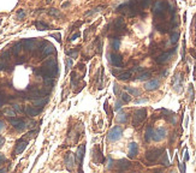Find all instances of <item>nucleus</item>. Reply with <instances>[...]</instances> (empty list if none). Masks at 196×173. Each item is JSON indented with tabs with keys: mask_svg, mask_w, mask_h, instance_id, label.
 Instances as JSON below:
<instances>
[{
	"mask_svg": "<svg viewBox=\"0 0 196 173\" xmlns=\"http://www.w3.org/2000/svg\"><path fill=\"white\" fill-rule=\"evenodd\" d=\"M167 10V3L163 1V0H156L153 6V13L156 19H164L165 13Z\"/></svg>",
	"mask_w": 196,
	"mask_h": 173,
	"instance_id": "1",
	"label": "nucleus"
},
{
	"mask_svg": "<svg viewBox=\"0 0 196 173\" xmlns=\"http://www.w3.org/2000/svg\"><path fill=\"white\" fill-rule=\"evenodd\" d=\"M122 135H123V129H122V126H113L112 129L108 131V135H107V138L110 142H115V141H118L120 140L122 137Z\"/></svg>",
	"mask_w": 196,
	"mask_h": 173,
	"instance_id": "2",
	"label": "nucleus"
},
{
	"mask_svg": "<svg viewBox=\"0 0 196 173\" xmlns=\"http://www.w3.org/2000/svg\"><path fill=\"white\" fill-rule=\"evenodd\" d=\"M147 118V111L146 108H140V110L135 111L133 113V120H132V125L133 126H138L142 122Z\"/></svg>",
	"mask_w": 196,
	"mask_h": 173,
	"instance_id": "3",
	"label": "nucleus"
},
{
	"mask_svg": "<svg viewBox=\"0 0 196 173\" xmlns=\"http://www.w3.org/2000/svg\"><path fill=\"white\" fill-rule=\"evenodd\" d=\"M39 49L41 51V56L43 58L44 57H48V56H51V54H53V53L56 52V48L53 47V44H51L48 42H42L40 44V48Z\"/></svg>",
	"mask_w": 196,
	"mask_h": 173,
	"instance_id": "4",
	"label": "nucleus"
},
{
	"mask_svg": "<svg viewBox=\"0 0 196 173\" xmlns=\"http://www.w3.org/2000/svg\"><path fill=\"white\" fill-rule=\"evenodd\" d=\"M163 153V149H152V150H148L146 153V159L149 161V162H155L160 155H161Z\"/></svg>",
	"mask_w": 196,
	"mask_h": 173,
	"instance_id": "5",
	"label": "nucleus"
},
{
	"mask_svg": "<svg viewBox=\"0 0 196 173\" xmlns=\"http://www.w3.org/2000/svg\"><path fill=\"white\" fill-rule=\"evenodd\" d=\"M10 123H11V125L15 127V129L18 130V131H23L25 127L28 126L23 119H17V118H15V117L10 118Z\"/></svg>",
	"mask_w": 196,
	"mask_h": 173,
	"instance_id": "6",
	"label": "nucleus"
},
{
	"mask_svg": "<svg viewBox=\"0 0 196 173\" xmlns=\"http://www.w3.org/2000/svg\"><path fill=\"white\" fill-rule=\"evenodd\" d=\"M108 60L112 65L117 66V67H120L123 66V57L120 54H117V53H113V54H108Z\"/></svg>",
	"mask_w": 196,
	"mask_h": 173,
	"instance_id": "7",
	"label": "nucleus"
},
{
	"mask_svg": "<svg viewBox=\"0 0 196 173\" xmlns=\"http://www.w3.org/2000/svg\"><path fill=\"white\" fill-rule=\"evenodd\" d=\"M173 53H174V49L171 51V52H165V53H163V54H160L159 57L155 58V63H156V64H165V63H167L168 60L171 59V57H172Z\"/></svg>",
	"mask_w": 196,
	"mask_h": 173,
	"instance_id": "8",
	"label": "nucleus"
},
{
	"mask_svg": "<svg viewBox=\"0 0 196 173\" xmlns=\"http://www.w3.org/2000/svg\"><path fill=\"white\" fill-rule=\"evenodd\" d=\"M165 137H166V130L164 127H159V129H156L153 132V141H155V142L163 141Z\"/></svg>",
	"mask_w": 196,
	"mask_h": 173,
	"instance_id": "9",
	"label": "nucleus"
},
{
	"mask_svg": "<svg viewBox=\"0 0 196 173\" xmlns=\"http://www.w3.org/2000/svg\"><path fill=\"white\" fill-rule=\"evenodd\" d=\"M159 87H160V81L156 79V78L148 81L147 83L145 84V89L148 90V92H153V90H156Z\"/></svg>",
	"mask_w": 196,
	"mask_h": 173,
	"instance_id": "10",
	"label": "nucleus"
},
{
	"mask_svg": "<svg viewBox=\"0 0 196 173\" xmlns=\"http://www.w3.org/2000/svg\"><path fill=\"white\" fill-rule=\"evenodd\" d=\"M26 145H28V142L24 141V140H19L18 142H17L16 148H15V154H16V155H19V154H22L25 150Z\"/></svg>",
	"mask_w": 196,
	"mask_h": 173,
	"instance_id": "11",
	"label": "nucleus"
},
{
	"mask_svg": "<svg viewBox=\"0 0 196 173\" xmlns=\"http://www.w3.org/2000/svg\"><path fill=\"white\" fill-rule=\"evenodd\" d=\"M137 153H138V145L136 142H131L129 144V153H128V155L130 159H135L136 155H137Z\"/></svg>",
	"mask_w": 196,
	"mask_h": 173,
	"instance_id": "12",
	"label": "nucleus"
},
{
	"mask_svg": "<svg viewBox=\"0 0 196 173\" xmlns=\"http://www.w3.org/2000/svg\"><path fill=\"white\" fill-rule=\"evenodd\" d=\"M84 149H85V145L82 144V145H79L78 149H77V153H76V160H77V163L79 166L82 165V162H83V158H84Z\"/></svg>",
	"mask_w": 196,
	"mask_h": 173,
	"instance_id": "13",
	"label": "nucleus"
},
{
	"mask_svg": "<svg viewBox=\"0 0 196 173\" xmlns=\"http://www.w3.org/2000/svg\"><path fill=\"white\" fill-rule=\"evenodd\" d=\"M41 112V108H35V107H31V106H26L24 108V113L28 115V117H35V115H38L40 114Z\"/></svg>",
	"mask_w": 196,
	"mask_h": 173,
	"instance_id": "14",
	"label": "nucleus"
},
{
	"mask_svg": "<svg viewBox=\"0 0 196 173\" xmlns=\"http://www.w3.org/2000/svg\"><path fill=\"white\" fill-rule=\"evenodd\" d=\"M22 44L26 51H33L35 48V40L34 39H25L22 41Z\"/></svg>",
	"mask_w": 196,
	"mask_h": 173,
	"instance_id": "15",
	"label": "nucleus"
},
{
	"mask_svg": "<svg viewBox=\"0 0 196 173\" xmlns=\"http://www.w3.org/2000/svg\"><path fill=\"white\" fill-rule=\"evenodd\" d=\"M173 88H174L176 92H181V90H182V77H181V75H178V74L174 77Z\"/></svg>",
	"mask_w": 196,
	"mask_h": 173,
	"instance_id": "16",
	"label": "nucleus"
},
{
	"mask_svg": "<svg viewBox=\"0 0 196 173\" xmlns=\"http://www.w3.org/2000/svg\"><path fill=\"white\" fill-rule=\"evenodd\" d=\"M74 162H75V158L71 155V153H67V154H66V156H65V163H66L67 170H72Z\"/></svg>",
	"mask_w": 196,
	"mask_h": 173,
	"instance_id": "17",
	"label": "nucleus"
},
{
	"mask_svg": "<svg viewBox=\"0 0 196 173\" xmlns=\"http://www.w3.org/2000/svg\"><path fill=\"white\" fill-rule=\"evenodd\" d=\"M114 28H115V30H117V31H119V30H122V29L125 28V23H124V19H123L122 17H119V18H117V19H115V22H114Z\"/></svg>",
	"mask_w": 196,
	"mask_h": 173,
	"instance_id": "18",
	"label": "nucleus"
},
{
	"mask_svg": "<svg viewBox=\"0 0 196 173\" xmlns=\"http://www.w3.org/2000/svg\"><path fill=\"white\" fill-rule=\"evenodd\" d=\"M155 29L159 33H161V34H166V33L170 31V25H167V24H156Z\"/></svg>",
	"mask_w": 196,
	"mask_h": 173,
	"instance_id": "19",
	"label": "nucleus"
},
{
	"mask_svg": "<svg viewBox=\"0 0 196 173\" xmlns=\"http://www.w3.org/2000/svg\"><path fill=\"white\" fill-rule=\"evenodd\" d=\"M117 166H118L119 170L124 171V170H128V168L130 167V162H129L128 160H125V159H123V160H119V161H118Z\"/></svg>",
	"mask_w": 196,
	"mask_h": 173,
	"instance_id": "20",
	"label": "nucleus"
},
{
	"mask_svg": "<svg viewBox=\"0 0 196 173\" xmlns=\"http://www.w3.org/2000/svg\"><path fill=\"white\" fill-rule=\"evenodd\" d=\"M47 102V99H42V97H38V99H34V106L38 107V108H42Z\"/></svg>",
	"mask_w": 196,
	"mask_h": 173,
	"instance_id": "21",
	"label": "nucleus"
},
{
	"mask_svg": "<svg viewBox=\"0 0 196 173\" xmlns=\"http://www.w3.org/2000/svg\"><path fill=\"white\" fill-rule=\"evenodd\" d=\"M153 132H154V130L152 129V126H148L147 130H146V133H145L146 142H150V141L153 140Z\"/></svg>",
	"mask_w": 196,
	"mask_h": 173,
	"instance_id": "22",
	"label": "nucleus"
},
{
	"mask_svg": "<svg viewBox=\"0 0 196 173\" xmlns=\"http://www.w3.org/2000/svg\"><path fill=\"white\" fill-rule=\"evenodd\" d=\"M131 76H132V72H131V71H125V72H122V74H119V75L117 76V78L120 79V81H126V79H129Z\"/></svg>",
	"mask_w": 196,
	"mask_h": 173,
	"instance_id": "23",
	"label": "nucleus"
},
{
	"mask_svg": "<svg viewBox=\"0 0 196 173\" xmlns=\"http://www.w3.org/2000/svg\"><path fill=\"white\" fill-rule=\"evenodd\" d=\"M22 47H23L22 42H17L15 46L12 47V53H13V56H18V54L21 53V51H22Z\"/></svg>",
	"mask_w": 196,
	"mask_h": 173,
	"instance_id": "24",
	"label": "nucleus"
},
{
	"mask_svg": "<svg viewBox=\"0 0 196 173\" xmlns=\"http://www.w3.org/2000/svg\"><path fill=\"white\" fill-rule=\"evenodd\" d=\"M125 90L129 93V94H131V95H133V96H140L141 95V90H138V89H135V88H131V87H125Z\"/></svg>",
	"mask_w": 196,
	"mask_h": 173,
	"instance_id": "25",
	"label": "nucleus"
},
{
	"mask_svg": "<svg viewBox=\"0 0 196 173\" xmlns=\"http://www.w3.org/2000/svg\"><path fill=\"white\" fill-rule=\"evenodd\" d=\"M35 26H36V29L38 30H47V29H49V26L46 24V23H43V22H35Z\"/></svg>",
	"mask_w": 196,
	"mask_h": 173,
	"instance_id": "26",
	"label": "nucleus"
},
{
	"mask_svg": "<svg viewBox=\"0 0 196 173\" xmlns=\"http://www.w3.org/2000/svg\"><path fill=\"white\" fill-rule=\"evenodd\" d=\"M150 3H152V0H137V4L140 6V8H147V7H149Z\"/></svg>",
	"mask_w": 196,
	"mask_h": 173,
	"instance_id": "27",
	"label": "nucleus"
},
{
	"mask_svg": "<svg viewBox=\"0 0 196 173\" xmlns=\"http://www.w3.org/2000/svg\"><path fill=\"white\" fill-rule=\"evenodd\" d=\"M111 46H112V48H113L114 51H118L119 47H120V40L117 39V38L112 39V41H111Z\"/></svg>",
	"mask_w": 196,
	"mask_h": 173,
	"instance_id": "28",
	"label": "nucleus"
},
{
	"mask_svg": "<svg viewBox=\"0 0 196 173\" xmlns=\"http://www.w3.org/2000/svg\"><path fill=\"white\" fill-rule=\"evenodd\" d=\"M126 120H128V114L126 113H119L117 115V122L118 123L124 124V123H126Z\"/></svg>",
	"mask_w": 196,
	"mask_h": 173,
	"instance_id": "29",
	"label": "nucleus"
},
{
	"mask_svg": "<svg viewBox=\"0 0 196 173\" xmlns=\"http://www.w3.org/2000/svg\"><path fill=\"white\" fill-rule=\"evenodd\" d=\"M150 76V72H148V71H145V72H142V74H140L138 76H137V79H140V81H145V79H148Z\"/></svg>",
	"mask_w": 196,
	"mask_h": 173,
	"instance_id": "30",
	"label": "nucleus"
},
{
	"mask_svg": "<svg viewBox=\"0 0 196 173\" xmlns=\"http://www.w3.org/2000/svg\"><path fill=\"white\" fill-rule=\"evenodd\" d=\"M77 84H78L77 76H76L75 72H71V85H72V87L75 88V87H77Z\"/></svg>",
	"mask_w": 196,
	"mask_h": 173,
	"instance_id": "31",
	"label": "nucleus"
},
{
	"mask_svg": "<svg viewBox=\"0 0 196 173\" xmlns=\"http://www.w3.org/2000/svg\"><path fill=\"white\" fill-rule=\"evenodd\" d=\"M178 39H179V33H177V31H174V33H172L171 34V43H177V41H178Z\"/></svg>",
	"mask_w": 196,
	"mask_h": 173,
	"instance_id": "32",
	"label": "nucleus"
},
{
	"mask_svg": "<svg viewBox=\"0 0 196 173\" xmlns=\"http://www.w3.org/2000/svg\"><path fill=\"white\" fill-rule=\"evenodd\" d=\"M43 79H44V85L48 87V88H52V85L54 84V79H53V78L47 77V78H43Z\"/></svg>",
	"mask_w": 196,
	"mask_h": 173,
	"instance_id": "33",
	"label": "nucleus"
},
{
	"mask_svg": "<svg viewBox=\"0 0 196 173\" xmlns=\"http://www.w3.org/2000/svg\"><path fill=\"white\" fill-rule=\"evenodd\" d=\"M122 101L123 102H130L131 101V96H130V94H126V93H123L122 94Z\"/></svg>",
	"mask_w": 196,
	"mask_h": 173,
	"instance_id": "34",
	"label": "nucleus"
},
{
	"mask_svg": "<svg viewBox=\"0 0 196 173\" xmlns=\"http://www.w3.org/2000/svg\"><path fill=\"white\" fill-rule=\"evenodd\" d=\"M4 114L7 115L8 118H12V117H16V111L15 110H5Z\"/></svg>",
	"mask_w": 196,
	"mask_h": 173,
	"instance_id": "35",
	"label": "nucleus"
},
{
	"mask_svg": "<svg viewBox=\"0 0 196 173\" xmlns=\"http://www.w3.org/2000/svg\"><path fill=\"white\" fill-rule=\"evenodd\" d=\"M25 17V11L24 10H18V12H17V19H23V18Z\"/></svg>",
	"mask_w": 196,
	"mask_h": 173,
	"instance_id": "36",
	"label": "nucleus"
},
{
	"mask_svg": "<svg viewBox=\"0 0 196 173\" xmlns=\"http://www.w3.org/2000/svg\"><path fill=\"white\" fill-rule=\"evenodd\" d=\"M49 15L51 16H54V17H59L60 16V13H59V11L57 10V8H51V10H49Z\"/></svg>",
	"mask_w": 196,
	"mask_h": 173,
	"instance_id": "37",
	"label": "nucleus"
},
{
	"mask_svg": "<svg viewBox=\"0 0 196 173\" xmlns=\"http://www.w3.org/2000/svg\"><path fill=\"white\" fill-rule=\"evenodd\" d=\"M123 106V101L122 100H118L117 102H115V106H114V110L115 111H118V110H120V107Z\"/></svg>",
	"mask_w": 196,
	"mask_h": 173,
	"instance_id": "38",
	"label": "nucleus"
},
{
	"mask_svg": "<svg viewBox=\"0 0 196 173\" xmlns=\"http://www.w3.org/2000/svg\"><path fill=\"white\" fill-rule=\"evenodd\" d=\"M67 56H70L71 58H77V56H78V52L77 51H70V52H67Z\"/></svg>",
	"mask_w": 196,
	"mask_h": 173,
	"instance_id": "39",
	"label": "nucleus"
},
{
	"mask_svg": "<svg viewBox=\"0 0 196 173\" xmlns=\"http://www.w3.org/2000/svg\"><path fill=\"white\" fill-rule=\"evenodd\" d=\"M13 110L16 112H24V110L21 107V105H13Z\"/></svg>",
	"mask_w": 196,
	"mask_h": 173,
	"instance_id": "40",
	"label": "nucleus"
},
{
	"mask_svg": "<svg viewBox=\"0 0 196 173\" xmlns=\"http://www.w3.org/2000/svg\"><path fill=\"white\" fill-rule=\"evenodd\" d=\"M163 165H165V166H168V165H170V162H168V160H167V154H166V153L164 154V159H163Z\"/></svg>",
	"mask_w": 196,
	"mask_h": 173,
	"instance_id": "41",
	"label": "nucleus"
},
{
	"mask_svg": "<svg viewBox=\"0 0 196 173\" xmlns=\"http://www.w3.org/2000/svg\"><path fill=\"white\" fill-rule=\"evenodd\" d=\"M79 35H81V34H79V33L77 31V33H75L74 35H71V36H70V39H69V40H70V41H74V40H76L77 38H79Z\"/></svg>",
	"mask_w": 196,
	"mask_h": 173,
	"instance_id": "42",
	"label": "nucleus"
},
{
	"mask_svg": "<svg viewBox=\"0 0 196 173\" xmlns=\"http://www.w3.org/2000/svg\"><path fill=\"white\" fill-rule=\"evenodd\" d=\"M189 95H190V100H193V97H194V92H193V85H189Z\"/></svg>",
	"mask_w": 196,
	"mask_h": 173,
	"instance_id": "43",
	"label": "nucleus"
},
{
	"mask_svg": "<svg viewBox=\"0 0 196 173\" xmlns=\"http://www.w3.org/2000/svg\"><path fill=\"white\" fill-rule=\"evenodd\" d=\"M5 161V156H4V154H1L0 153V165H1V163Z\"/></svg>",
	"mask_w": 196,
	"mask_h": 173,
	"instance_id": "44",
	"label": "nucleus"
},
{
	"mask_svg": "<svg viewBox=\"0 0 196 173\" xmlns=\"http://www.w3.org/2000/svg\"><path fill=\"white\" fill-rule=\"evenodd\" d=\"M184 154H185V155H184V160L188 161V160H189V154H188V150H186V149H185V153H184Z\"/></svg>",
	"mask_w": 196,
	"mask_h": 173,
	"instance_id": "45",
	"label": "nucleus"
},
{
	"mask_svg": "<svg viewBox=\"0 0 196 173\" xmlns=\"http://www.w3.org/2000/svg\"><path fill=\"white\" fill-rule=\"evenodd\" d=\"M111 167H113V160L108 159V165H107V168H111Z\"/></svg>",
	"mask_w": 196,
	"mask_h": 173,
	"instance_id": "46",
	"label": "nucleus"
},
{
	"mask_svg": "<svg viewBox=\"0 0 196 173\" xmlns=\"http://www.w3.org/2000/svg\"><path fill=\"white\" fill-rule=\"evenodd\" d=\"M53 36H56V39H57V41H58L59 43L61 42V40H60V34H56V35H54V34H53Z\"/></svg>",
	"mask_w": 196,
	"mask_h": 173,
	"instance_id": "47",
	"label": "nucleus"
},
{
	"mask_svg": "<svg viewBox=\"0 0 196 173\" xmlns=\"http://www.w3.org/2000/svg\"><path fill=\"white\" fill-rule=\"evenodd\" d=\"M142 102H147V99H141L136 101V104H142Z\"/></svg>",
	"mask_w": 196,
	"mask_h": 173,
	"instance_id": "48",
	"label": "nucleus"
},
{
	"mask_svg": "<svg viewBox=\"0 0 196 173\" xmlns=\"http://www.w3.org/2000/svg\"><path fill=\"white\" fill-rule=\"evenodd\" d=\"M4 126H5V123L3 120H0V131H1L4 129Z\"/></svg>",
	"mask_w": 196,
	"mask_h": 173,
	"instance_id": "49",
	"label": "nucleus"
},
{
	"mask_svg": "<svg viewBox=\"0 0 196 173\" xmlns=\"http://www.w3.org/2000/svg\"><path fill=\"white\" fill-rule=\"evenodd\" d=\"M114 94H118V85L114 84Z\"/></svg>",
	"mask_w": 196,
	"mask_h": 173,
	"instance_id": "50",
	"label": "nucleus"
},
{
	"mask_svg": "<svg viewBox=\"0 0 196 173\" xmlns=\"http://www.w3.org/2000/svg\"><path fill=\"white\" fill-rule=\"evenodd\" d=\"M69 5H70V3H65V4H63V5H61V7L64 8V7H67Z\"/></svg>",
	"mask_w": 196,
	"mask_h": 173,
	"instance_id": "51",
	"label": "nucleus"
},
{
	"mask_svg": "<svg viewBox=\"0 0 196 173\" xmlns=\"http://www.w3.org/2000/svg\"><path fill=\"white\" fill-rule=\"evenodd\" d=\"M3 144H4V138H3V137H0V147H1Z\"/></svg>",
	"mask_w": 196,
	"mask_h": 173,
	"instance_id": "52",
	"label": "nucleus"
},
{
	"mask_svg": "<svg viewBox=\"0 0 196 173\" xmlns=\"http://www.w3.org/2000/svg\"><path fill=\"white\" fill-rule=\"evenodd\" d=\"M51 1H52V0H46V3H47V4H49Z\"/></svg>",
	"mask_w": 196,
	"mask_h": 173,
	"instance_id": "53",
	"label": "nucleus"
},
{
	"mask_svg": "<svg viewBox=\"0 0 196 173\" xmlns=\"http://www.w3.org/2000/svg\"><path fill=\"white\" fill-rule=\"evenodd\" d=\"M193 54H194V57H195V58H196V53H194V52H193Z\"/></svg>",
	"mask_w": 196,
	"mask_h": 173,
	"instance_id": "54",
	"label": "nucleus"
}]
</instances>
